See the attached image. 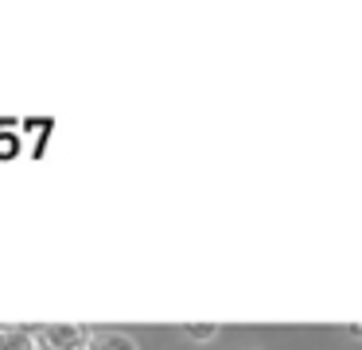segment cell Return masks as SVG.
<instances>
[{
    "instance_id": "obj_1",
    "label": "cell",
    "mask_w": 362,
    "mask_h": 350,
    "mask_svg": "<svg viewBox=\"0 0 362 350\" xmlns=\"http://www.w3.org/2000/svg\"><path fill=\"white\" fill-rule=\"evenodd\" d=\"M90 327H35V346L40 350H86L90 342Z\"/></svg>"
},
{
    "instance_id": "obj_2",
    "label": "cell",
    "mask_w": 362,
    "mask_h": 350,
    "mask_svg": "<svg viewBox=\"0 0 362 350\" xmlns=\"http://www.w3.org/2000/svg\"><path fill=\"white\" fill-rule=\"evenodd\" d=\"M0 350H40L32 327H0Z\"/></svg>"
},
{
    "instance_id": "obj_3",
    "label": "cell",
    "mask_w": 362,
    "mask_h": 350,
    "mask_svg": "<svg viewBox=\"0 0 362 350\" xmlns=\"http://www.w3.org/2000/svg\"><path fill=\"white\" fill-rule=\"evenodd\" d=\"M86 350H141V346L121 331H94L86 342Z\"/></svg>"
},
{
    "instance_id": "obj_4",
    "label": "cell",
    "mask_w": 362,
    "mask_h": 350,
    "mask_svg": "<svg viewBox=\"0 0 362 350\" xmlns=\"http://www.w3.org/2000/svg\"><path fill=\"white\" fill-rule=\"evenodd\" d=\"M180 331L187 334V339H195V342H214L222 327H218V323H183Z\"/></svg>"
}]
</instances>
